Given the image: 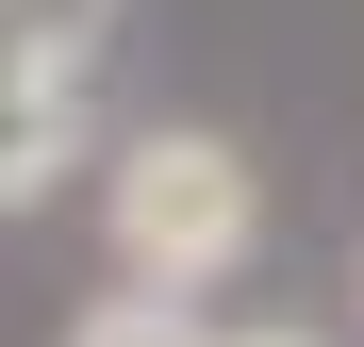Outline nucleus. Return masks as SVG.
<instances>
[{
	"label": "nucleus",
	"mask_w": 364,
	"mask_h": 347,
	"mask_svg": "<svg viewBox=\"0 0 364 347\" xmlns=\"http://www.w3.org/2000/svg\"><path fill=\"white\" fill-rule=\"evenodd\" d=\"M116 0H0V50H33V67H100Z\"/></svg>",
	"instance_id": "nucleus-4"
},
{
	"label": "nucleus",
	"mask_w": 364,
	"mask_h": 347,
	"mask_svg": "<svg viewBox=\"0 0 364 347\" xmlns=\"http://www.w3.org/2000/svg\"><path fill=\"white\" fill-rule=\"evenodd\" d=\"M67 347H215V331H199V298H166V281H116V298L67 314Z\"/></svg>",
	"instance_id": "nucleus-3"
},
{
	"label": "nucleus",
	"mask_w": 364,
	"mask_h": 347,
	"mask_svg": "<svg viewBox=\"0 0 364 347\" xmlns=\"http://www.w3.org/2000/svg\"><path fill=\"white\" fill-rule=\"evenodd\" d=\"M348 298H364V248H348Z\"/></svg>",
	"instance_id": "nucleus-6"
},
{
	"label": "nucleus",
	"mask_w": 364,
	"mask_h": 347,
	"mask_svg": "<svg viewBox=\"0 0 364 347\" xmlns=\"http://www.w3.org/2000/svg\"><path fill=\"white\" fill-rule=\"evenodd\" d=\"M215 347H315V331H215Z\"/></svg>",
	"instance_id": "nucleus-5"
},
{
	"label": "nucleus",
	"mask_w": 364,
	"mask_h": 347,
	"mask_svg": "<svg viewBox=\"0 0 364 347\" xmlns=\"http://www.w3.org/2000/svg\"><path fill=\"white\" fill-rule=\"evenodd\" d=\"M100 231H116V281L215 298V281L265 248V165L232 133H199V116H149V133H116V165H100Z\"/></svg>",
	"instance_id": "nucleus-1"
},
{
	"label": "nucleus",
	"mask_w": 364,
	"mask_h": 347,
	"mask_svg": "<svg viewBox=\"0 0 364 347\" xmlns=\"http://www.w3.org/2000/svg\"><path fill=\"white\" fill-rule=\"evenodd\" d=\"M67 165H83V67H33V50H0V215H33Z\"/></svg>",
	"instance_id": "nucleus-2"
}]
</instances>
